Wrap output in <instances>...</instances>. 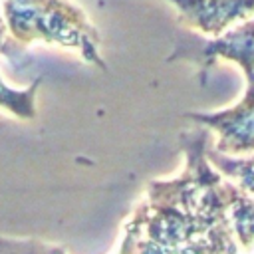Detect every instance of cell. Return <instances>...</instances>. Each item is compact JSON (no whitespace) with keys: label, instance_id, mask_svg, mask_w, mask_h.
Segmentation results:
<instances>
[{"label":"cell","instance_id":"obj_8","mask_svg":"<svg viewBox=\"0 0 254 254\" xmlns=\"http://www.w3.org/2000/svg\"><path fill=\"white\" fill-rule=\"evenodd\" d=\"M0 254H65L62 246L46 244L38 238L0 236Z\"/></svg>","mask_w":254,"mask_h":254},{"label":"cell","instance_id":"obj_1","mask_svg":"<svg viewBox=\"0 0 254 254\" xmlns=\"http://www.w3.org/2000/svg\"><path fill=\"white\" fill-rule=\"evenodd\" d=\"M2 8L8 34L20 46L38 40L58 44L75 50L87 64L107 69L97 28L71 0H4Z\"/></svg>","mask_w":254,"mask_h":254},{"label":"cell","instance_id":"obj_7","mask_svg":"<svg viewBox=\"0 0 254 254\" xmlns=\"http://www.w3.org/2000/svg\"><path fill=\"white\" fill-rule=\"evenodd\" d=\"M208 161L218 173H224L228 179H232L242 190L254 196V157L248 159H238V157H228L218 153L212 145H208L206 151Z\"/></svg>","mask_w":254,"mask_h":254},{"label":"cell","instance_id":"obj_6","mask_svg":"<svg viewBox=\"0 0 254 254\" xmlns=\"http://www.w3.org/2000/svg\"><path fill=\"white\" fill-rule=\"evenodd\" d=\"M42 85V77H34V81L26 89H14L0 77V109L12 113L18 119H34L36 117V95Z\"/></svg>","mask_w":254,"mask_h":254},{"label":"cell","instance_id":"obj_5","mask_svg":"<svg viewBox=\"0 0 254 254\" xmlns=\"http://www.w3.org/2000/svg\"><path fill=\"white\" fill-rule=\"evenodd\" d=\"M228 198V218L236 240L248 248L254 242V196L242 190L236 183L228 181L226 187Z\"/></svg>","mask_w":254,"mask_h":254},{"label":"cell","instance_id":"obj_2","mask_svg":"<svg viewBox=\"0 0 254 254\" xmlns=\"http://www.w3.org/2000/svg\"><path fill=\"white\" fill-rule=\"evenodd\" d=\"M185 117L198 127L214 131L216 143L212 147L222 155L234 157L254 151V83H246L242 99L232 107L210 113H187Z\"/></svg>","mask_w":254,"mask_h":254},{"label":"cell","instance_id":"obj_4","mask_svg":"<svg viewBox=\"0 0 254 254\" xmlns=\"http://www.w3.org/2000/svg\"><path fill=\"white\" fill-rule=\"evenodd\" d=\"M177 12V22L208 36H222L230 26L254 16V0H169Z\"/></svg>","mask_w":254,"mask_h":254},{"label":"cell","instance_id":"obj_3","mask_svg":"<svg viewBox=\"0 0 254 254\" xmlns=\"http://www.w3.org/2000/svg\"><path fill=\"white\" fill-rule=\"evenodd\" d=\"M192 48V46H190ZM230 60L238 64L248 79V83H254V18L238 24L236 28H230L218 38L198 42L196 48L187 50L179 48L173 52L169 60H192L198 65V77L204 81L208 69L214 65V62Z\"/></svg>","mask_w":254,"mask_h":254}]
</instances>
